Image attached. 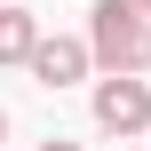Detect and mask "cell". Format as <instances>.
Returning a JSON list of instances; mask_svg holds the SVG:
<instances>
[{
  "label": "cell",
  "mask_w": 151,
  "mask_h": 151,
  "mask_svg": "<svg viewBox=\"0 0 151 151\" xmlns=\"http://www.w3.org/2000/svg\"><path fill=\"white\" fill-rule=\"evenodd\" d=\"M32 40H40V24H32L24 8H0V64H24Z\"/></svg>",
  "instance_id": "4"
},
{
  "label": "cell",
  "mask_w": 151,
  "mask_h": 151,
  "mask_svg": "<svg viewBox=\"0 0 151 151\" xmlns=\"http://www.w3.org/2000/svg\"><path fill=\"white\" fill-rule=\"evenodd\" d=\"M24 64H32L40 88H72V80H88V40H72V32H40Z\"/></svg>",
  "instance_id": "3"
},
{
  "label": "cell",
  "mask_w": 151,
  "mask_h": 151,
  "mask_svg": "<svg viewBox=\"0 0 151 151\" xmlns=\"http://www.w3.org/2000/svg\"><path fill=\"white\" fill-rule=\"evenodd\" d=\"M88 64L104 72H151V16L127 0H96L88 16Z\"/></svg>",
  "instance_id": "1"
},
{
  "label": "cell",
  "mask_w": 151,
  "mask_h": 151,
  "mask_svg": "<svg viewBox=\"0 0 151 151\" xmlns=\"http://www.w3.org/2000/svg\"><path fill=\"white\" fill-rule=\"evenodd\" d=\"M40 151H80V143H64V135H56V143H40Z\"/></svg>",
  "instance_id": "5"
},
{
  "label": "cell",
  "mask_w": 151,
  "mask_h": 151,
  "mask_svg": "<svg viewBox=\"0 0 151 151\" xmlns=\"http://www.w3.org/2000/svg\"><path fill=\"white\" fill-rule=\"evenodd\" d=\"M96 127L104 135H143L151 127V88L135 80V72H111V80H96Z\"/></svg>",
  "instance_id": "2"
},
{
  "label": "cell",
  "mask_w": 151,
  "mask_h": 151,
  "mask_svg": "<svg viewBox=\"0 0 151 151\" xmlns=\"http://www.w3.org/2000/svg\"><path fill=\"white\" fill-rule=\"evenodd\" d=\"M0 135H8V111H0Z\"/></svg>",
  "instance_id": "7"
},
{
  "label": "cell",
  "mask_w": 151,
  "mask_h": 151,
  "mask_svg": "<svg viewBox=\"0 0 151 151\" xmlns=\"http://www.w3.org/2000/svg\"><path fill=\"white\" fill-rule=\"evenodd\" d=\"M127 8H143V16H151V0H127Z\"/></svg>",
  "instance_id": "6"
}]
</instances>
